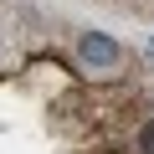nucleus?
<instances>
[{"label":"nucleus","mask_w":154,"mask_h":154,"mask_svg":"<svg viewBox=\"0 0 154 154\" xmlns=\"http://www.w3.org/2000/svg\"><path fill=\"white\" fill-rule=\"evenodd\" d=\"M139 154H154V123H144V134H139Z\"/></svg>","instance_id":"f03ea898"},{"label":"nucleus","mask_w":154,"mask_h":154,"mask_svg":"<svg viewBox=\"0 0 154 154\" xmlns=\"http://www.w3.org/2000/svg\"><path fill=\"white\" fill-rule=\"evenodd\" d=\"M77 57H82L88 67H98V72H108V67H118V41L113 36H103V31H82V41H77Z\"/></svg>","instance_id":"f257e3e1"}]
</instances>
